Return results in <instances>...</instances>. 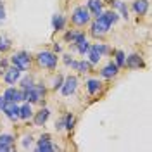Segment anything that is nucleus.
Instances as JSON below:
<instances>
[{
	"label": "nucleus",
	"instance_id": "f257e3e1",
	"mask_svg": "<svg viewBox=\"0 0 152 152\" xmlns=\"http://www.w3.org/2000/svg\"><path fill=\"white\" fill-rule=\"evenodd\" d=\"M43 95H45L43 85H33L31 88H23V100H28V102H40Z\"/></svg>",
	"mask_w": 152,
	"mask_h": 152
},
{
	"label": "nucleus",
	"instance_id": "f03ea898",
	"mask_svg": "<svg viewBox=\"0 0 152 152\" xmlns=\"http://www.w3.org/2000/svg\"><path fill=\"white\" fill-rule=\"evenodd\" d=\"M105 52H109V48L105 47V45H102V43H97V45H92V47L88 48V57H90V64H97L100 59H102V56H104Z\"/></svg>",
	"mask_w": 152,
	"mask_h": 152
},
{
	"label": "nucleus",
	"instance_id": "7ed1b4c3",
	"mask_svg": "<svg viewBox=\"0 0 152 152\" xmlns=\"http://www.w3.org/2000/svg\"><path fill=\"white\" fill-rule=\"evenodd\" d=\"M88 21H90V10L86 7H76L73 12V23L76 26H85Z\"/></svg>",
	"mask_w": 152,
	"mask_h": 152
},
{
	"label": "nucleus",
	"instance_id": "20e7f679",
	"mask_svg": "<svg viewBox=\"0 0 152 152\" xmlns=\"http://www.w3.org/2000/svg\"><path fill=\"white\" fill-rule=\"evenodd\" d=\"M12 64H14V67H18V69H21V71H24V69H28L29 67V62H31V59H29V56L26 54V52H18L16 56H12Z\"/></svg>",
	"mask_w": 152,
	"mask_h": 152
},
{
	"label": "nucleus",
	"instance_id": "39448f33",
	"mask_svg": "<svg viewBox=\"0 0 152 152\" xmlns=\"http://www.w3.org/2000/svg\"><path fill=\"white\" fill-rule=\"evenodd\" d=\"M38 62H40V66L54 69L57 66V57L52 52H42V54H38Z\"/></svg>",
	"mask_w": 152,
	"mask_h": 152
},
{
	"label": "nucleus",
	"instance_id": "423d86ee",
	"mask_svg": "<svg viewBox=\"0 0 152 152\" xmlns=\"http://www.w3.org/2000/svg\"><path fill=\"white\" fill-rule=\"evenodd\" d=\"M2 111L5 113V116H7L9 119H18L19 118V107H18V104L12 102V100H5Z\"/></svg>",
	"mask_w": 152,
	"mask_h": 152
},
{
	"label": "nucleus",
	"instance_id": "0eeeda50",
	"mask_svg": "<svg viewBox=\"0 0 152 152\" xmlns=\"http://www.w3.org/2000/svg\"><path fill=\"white\" fill-rule=\"evenodd\" d=\"M76 85H78V80H76L75 76H67L66 80L62 81V86H61V92H62V95H71L75 94L76 90Z\"/></svg>",
	"mask_w": 152,
	"mask_h": 152
},
{
	"label": "nucleus",
	"instance_id": "6e6552de",
	"mask_svg": "<svg viewBox=\"0 0 152 152\" xmlns=\"http://www.w3.org/2000/svg\"><path fill=\"white\" fill-rule=\"evenodd\" d=\"M57 147H54L50 143V137L48 135H43L40 140H38V145H37V151L38 152H48V151H56Z\"/></svg>",
	"mask_w": 152,
	"mask_h": 152
},
{
	"label": "nucleus",
	"instance_id": "1a4fd4ad",
	"mask_svg": "<svg viewBox=\"0 0 152 152\" xmlns=\"http://www.w3.org/2000/svg\"><path fill=\"white\" fill-rule=\"evenodd\" d=\"M19 76H21V69H18V67L5 69V73H4V78H5V81H7L9 85H14L19 80Z\"/></svg>",
	"mask_w": 152,
	"mask_h": 152
},
{
	"label": "nucleus",
	"instance_id": "9d476101",
	"mask_svg": "<svg viewBox=\"0 0 152 152\" xmlns=\"http://www.w3.org/2000/svg\"><path fill=\"white\" fill-rule=\"evenodd\" d=\"M4 99L5 100H12V102H19V100H23V92H19L16 88H7L5 92H4Z\"/></svg>",
	"mask_w": 152,
	"mask_h": 152
},
{
	"label": "nucleus",
	"instance_id": "9b49d317",
	"mask_svg": "<svg viewBox=\"0 0 152 152\" xmlns=\"http://www.w3.org/2000/svg\"><path fill=\"white\" fill-rule=\"evenodd\" d=\"M124 64H126L128 67H132V69H135V67H142L143 61H142V57L138 56V54H132L128 59H124Z\"/></svg>",
	"mask_w": 152,
	"mask_h": 152
},
{
	"label": "nucleus",
	"instance_id": "f8f14e48",
	"mask_svg": "<svg viewBox=\"0 0 152 152\" xmlns=\"http://www.w3.org/2000/svg\"><path fill=\"white\" fill-rule=\"evenodd\" d=\"M12 142L14 138L10 135H0V152H7L12 149Z\"/></svg>",
	"mask_w": 152,
	"mask_h": 152
},
{
	"label": "nucleus",
	"instance_id": "ddd939ff",
	"mask_svg": "<svg viewBox=\"0 0 152 152\" xmlns=\"http://www.w3.org/2000/svg\"><path fill=\"white\" fill-rule=\"evenodd\" d=\"M118 71H119V67L116 66V62H109V64L100 71V75L104 76V78H113V76L118 75Z\"/></svg>",
	"mask_w": 152,
	"mask_h": 152
},
{
	"label": "nucleus",
	"instance_id": "4468645a",
	"mask_svg": "<svg viewBox=\"0 0 152 152\" xmlns=\"http://www.w3.org/2000/svg\"><path fill=\"white\" fill-rule=\"evenodd\" d=\"M149 9V2L147 0H135L133 2V10L138 14V16H143Z\"/></svg>",
	"mask_w": 152,
	"mask_h": 152
},
{
	"label": "nucleus",
	"instance_id": "2eb2a0df",
	"mask_svg": "<svg viewBox=\"0 0 152 152\" xmlns=\"http://www.w3.org/2000/svg\"><path fill=\"white\" fill-rule=\"evenodd\" d=\"M86 9L90 10L94 16H97V18H99V16L102 14V2H100V0H90Z\"/></svg>",
	"mask_w": 152,
	"mask_h": 152
},
{
	"label": "nucleus",
	"instance_id": "dca6fc26",
	"mask_svg": "<svg viewBox=\"0 0 152 152\" xmlns=\"http://www.w3.org/2000/svg\"><path fill=\"white\" fill-rule=\"evenodd\" d=\"M48 116H50V111H48V109H42V111H40L37 116H35V124L42 126V124H43V123L48 119Z\"/></svg>",
	"mask_w": 152,
	"mask_h": 152
},
{
	"label": "nucleus",
	"instance_id": "f3484780",
	"mask_svg": "<svg viewBox=\"0 0 152 152\" xmlns=\"http://www.w3.org/2000/svg\"><path fill=\"white\" fill-rule=\"evenodd\" d=\"M107 29H109V28H107V26H104L99 19H97L94 24H92V33H94L95 37H97V35H104V33H107Z\"/></svg>",
	"mask_w": 152,
	"mask_h": 152
},
{
	"label": "nucleus",
	"instance_id": "a211bd4d",
	"mask_svg": "<svg viewBox=\"0 0 152 152\" xmlns=\"http://www.w3.org/2000/svg\"><path fill=\"white\" fill-rule=\"evenodd\" d=\"M31 116H33V111H31L29 104H24L23 107H19V118L21 119H29Z\"/></svg>",
	"mask_w": 152,
	"mask_h": 152
},
{
	"label": "nucleus",
	"instance_id": "6ab92c4d",
	"mask_svg": "<svg viewBox=\"0 0 152 152\" xmlns=\"http://www.w3.org/2000/svg\"><path fill=\"white\" fill-rule=\"evenodd\" d=\"M64 24H66V19H64V16H61V14H57V16H54V19H52V26H54V29H62L64 28Z\"/></svg>",
	"mask_w": 152,
	"mask_h": 152
},
{
	"label": "nucleus",
	"instance_id": "aec40b11",
	"mask_svg": "<svg viewBox=\"0 0 152 152\" xmlns=\"http://www.w3.org/2000/svg\"><path fill=\"white\" fill-rule=\"evenodd\" d=\"M71 66L78 69L80 73H86L88 69H90V62H85V61H81V62H76V61H71Z\"/></svg>",
	"mask_w": 152,
	"mask_h": 152
},
{
	"label": "nucleus",
	"instance_id": "412c9836",
	"mask_svg": "<svg viewBox=\"0 0 152 152\" xmlns=\"http://www.w3.org/2000/svg\"><path fill=\"white\" fill-rule=\"evenodd\" d=\"M86 88H88V92L94 95L97 94L99 90H100V81L99 80H88V83H86Z\"/></svg>",
	"mask_w": 152,
	"mask_h": 152
},
{
	"label": "nucleus",
	"instance_id": "4be33fe9",
	"mask_svg": "<svg viewBox=\"0 0 152 152\" xmlns=\"http://www.w3.org/2000/svg\"><path fill=\"white\" fill-rule=\"evenodd\" d=\"M76 48H78V52L80 54H86L88 52V48H90V45H88V42H86V38L85 40H81V42H78V43H75Z\"/></svg>",
	"mask_w": 152,
	"mask_h": 152
},
{
	"label": "nucleus",
	"instance_id": "5701e85b",
	"mask_svg": "<svg viewBox=\"0 0 152 152\" xmlns=\"http://www.w3.org/2000/svg\"><path fill=\"white\" fill-rule=\"evenodd\" d=\"M114 7H118V9L121 10L123 18H128V9H126V5H124L121 0H114Z\"/></svg>",
	"mask_w": 152,
	"mask_h": 152
},
{
	"label": "nucleus",
	"instance_id": "b1692460",
	"mask_svg": "<svg viewBox=\"0 0 152 152\" xmlns=\"http://www.w3.org/2000/svg\"><path fill=\"white\" fill-rule=\"evenodd\" d=\"M73 124H75V116L69 113L66 118H64V128H66V130H71V128H73Z\"/></svg>",
	"mask_w": 152,
	"mask_h": 152
},
{
	"label": "nucleus",
	"instance_id": "393cba45",
	"mask_svg": "<svg viewBox=\"0 0 152 152\" xmlns=\"http://www.w3.org/2000/svg\"><path fill=\"white\" fill-rule=\"evenodd\" d=\"M9 48H10V42L5 37H0V50L5 52V50H9Z\"/></svg>",
	"mask_w": 152,
	"mask_h": 152
},
{
	"label": "nucleus",
	"instance_id": "a878e982",
	"mask_svg": "<svg viewBox=\"0 0 152 152\" xmlns=\"http://www.w3.org/2000/svg\"><path fill=\"white\" fill-rule=\"evenodd\" d=\"M116 66H118V67L124 66V54L121 52V50H118V52H116Z\"/></svg>",
	"mask_w": 152,
	"mask_h": 152
},
{
	"label": "nucleus",
	"instance_id": "bb28decb",
	"mask_svg": "<svg viewBox=\"0 0 152 152\" xmlns=\"http://www.w3.org/2000/svg\"><path fill=\"white\" fill-rule=\"evenodd\" d=\"M21 85H23V88H31L33 86V81H31V78H24L21 81Z\"/></svg>",
	"mask_w": 152,
	"mask_h": 152
},
{
	"label": "nucleus",
	"instance_id": "cd10ccee",
	"mask_svg": "<svg viewBox=\"0 0 152 152\" xmlns=\"http://www.w3.org/2000/svg\"><path fill=\"white\" fill-rule=\"evenodd\" d=\"M62 81H64V78H62V76H57V80H56V85H54V88H61V86H62Z\"/></svg>",
	"mask_w": 152,
	"mask_h": 152
},
{
	"label": "nucleus",
	"instance_id": "c85d7f7f",
	"mask_svg": "<svg viewBox=\"0 0 152 152\" xmlns=\"http://www.w3.org/2000/svg\"><path fill=\"white\" fill-rule=\"evenodd\" d=\"M29 145H31V137H24V138H23V147L28 149Z\"/></svg>",
	"mask_w": 152,
	"mask_h": 152
},
{
	"label": "nucleus",
	"instance_id": "c756f323",
	"mask_svg": "<svg viewBox=\"0 0 152 152\" xmlns=\"http://www.w3.org/2000/svg\"><path fill=\"white\" fill-rule=\"evenodd\" d=\"M5 69H7V62H5V61H2V62H0V75H2V73H5Z\"/></svg>",
	"mask_w": 152,
	"mask_h": 152
},
{
	"label": "nucleus",
	"instance_id": "7c9ffc66",
	"mask_svg": "<svg viewBox=\"0 0 152 152\" xmlns=\"http://www.w3.org/2000/svg\"><path fill=\"white\" fill-rule=\"evenodd\" d=\"M5 18V9H4V5H2V2H0V19Z\"/></svg>",
	"mask_w": 152,
	"mask_h": 152
},
{
	"label": "nucleus",
	"instance_id": "2f4dec72",
	"mask_svg": "<svg viewBox=\"0 0 152 152\" xmlns=\"http://www.w3.org/2000/svg\"><path fill=\"white\" fill-rule=\"evenodd\" d=\"M71 61H73V59H69V56H66V57H64V62H66L67 66H69V64H71Z\"/></svg>",
	"mask_w": 152,
	"mask_h": 152
},
{
	"label": "nucleus",
	"instance_id": "473e14b6",
	"mask_svg": "<svg viewBox=\"0 0 152 152\" xmlns=\"http://www.w3.org/2000/svg\"><path fill=\"white\" fill-rule=\"evenodd\" d=\"M4 102H5V99H4V97H0V109L4 107Z\"/></svg>",
	"mask_w": 152,
	"mask_h": 152
},
{
	"label": "nucleus",
	"instance_id": "72a5a7b5",
	"mask_svg": "<svg viewBox=\"0 0 152 152\" xmlns=\"http://www.w3.org/2000/svg\"><path fill=\"white\" fill-rule=\"evenodd\" d=\"M54 50H56V52H59V50H61V45H57V43H56V45H54Z\"/></svg>",
	"mask_w": 152,
	"mask_h": 152
}]
</instances>
